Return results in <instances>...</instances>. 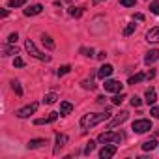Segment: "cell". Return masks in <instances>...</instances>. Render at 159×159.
Wrapping results in <instances>:
<instances>
[{
    "instance_id": "9a60e30c",
    "label": "cell",
    "mask_w": 159,
    "mask_h": 159,
    "mask_svg": "<svg viewBox=\"0 0 159 159\" xmlns=\"http://www.w3.org/2000/svg\"><path fill=\"white\" fill-rule=\"evenodd\" d=\"M67 142V137L62 135V133H56V146H54V153H58V150Z\"/></svg>"
},
{
    "instance_id": "8fae6325",
    "label": "cell",
    "mask_w": 159,
    "mask_h": 159,
    "mask_svg": "<svg viewBox=\"0 0 159 159\" xmlns=\"http://www.w3.org/2000/svg\"><path fill=\"white\" fill-rule=\"evenodd\" d=\"M155 60H159V49H152V51H148L146 56H144V62L150 66V64H153Z\"/></svg>"
},
{
    "instance_id": "484cf974",
    "label": "cell",
    "mask_w": 159,
    "mask_h": 159,
    "mask_svg": "<svg viewBox=\"0 0 159 159\" xmlns=\"http://www.w3.org/2000/svg\"><path fill=\"white\" fill-rule=\"evenodd\" d=\"M124 99H125V96H124V92H118V94H116V96L112 98V103H114V105H120V103H122Z\"/></svg>"
},
{
    "instance_id": "9c48e42d",
    "label": "cell",
    "mask_w": 159,
    "mask_h": 159,
    "mask_svg": "<svg viewBox=\"0 0 159 159\" xmlns=\"http://www.w3.org/2000/svg\"><path fill=\"white\" fill-rule=\"evenodd\" d=\"M112 71H114V67H112L111 64H105V66H101V67H99V71H98V77L105 81L107 77H111V75H112Z\"/></svg>"
},
{
    "instance_id": "4dcf8cb0",
    "label": "cell",
    "mask_w": 159,
    "mask_h": 159,
    "mask_svg": "<svg viewBox=\"0 0 159 159\" xmlns=\"http://www.w3.org/2000/svg\"><path fill=\"white\" fill-rule=\"evenodd\" d=\"M135 32V25H127L125 28H124V36H131Z\"/></svg>"
},
{
    "instance_id": "f546056e",
    "label": "cell",
    "mask_w": 159,
    "mask_h": 159,
    "mask_svg": "<svg viewBox=\"0 0 159 159\" xmlns=\"http://www.w3.org/2000/svg\"><path fill=\"white\" fill-rule=\"evenodd\" d=\"M150 11H152L153 15H159V2H152V4H150Z\"/></svg>"
},
{
    "instance_id": "e0dca14e",
    "label": "cell",
    "mask_w": 159,
    "mask_h": 159,
    "mask_svg": "<svg viewBox=\"0 0 159 159\" xmlns=\"http://www.w3.org/2000/svg\"><path fill=\"white\" fill-rule=\"evenodd\" d=\"M41 43L47 47V49H54V41L49 34H41Z\"/></svg>"
},
{
    "instance_id": "60d3db41",
    "label": "cell",
    "mask_w": 159,
    "mask_h": 159,
    "mask_svg": "<svg viewBox=\"0 0 159 159\" xmlns=\"http://www.w3.org/2000/svg\"><path fill=\"white\" fill-rule=\"evenodd\" d=\"M94 2H101V0H94Z\"/></svg>"
},
{
    "instance_id": "ab89813d",
    "label": "cell",
    "mask_w": 159,
    "mask_h": 159,
    "mask_svg": "<svg viewBox=\"0 0 159 159\" xmlns=\"http://www.w3.org/2000/svg\"><path fill=\"white\" fill-rule=\"evenodd\" d=\"M153 75H155V71H153V69H150V71H148V79H153Z\"/></svg>"
},
{
    "instance_id": "e575fe53",
    "label": "cell",
    "mask_w": 159,
    "mask_h": 159,
    "mask_svg": "<svg viewBox=\"0 0 159 159\" xmlns=\"http://www.w3.org/2000/svg\"><path fill=\"white\" fill-rule=\"evenodd\" d=\"M19 39V36H17V32H13V34H10V38H8V43H15Z\"/></svg>"
},
{
    "instance_id": "603a6c76",
    "label": "cell",
    "mask_w": 159,
    "mask_h": 159,
    "mask_svg": "<svg viewBox=\"0 0 159 159\" xmlns=\"http://www.w3.org/2000/svg\"><path fill=\"white\" fill-rule=\"evenodd\" d=\"M84 13V8H69V15L71 17H81Z\"/></svg>"
},
{
    "instance_id": "836d02e7",
    "label": "cell",
    "mask_w": 159,
    "mask_h": 159,
    "mask_svg": "<svg viewBox=\"0 0 159 159\" xmlns=\"http://www.w3.org/2000/svg\"><path fill=\"white\" fill-rule=\"evenodd\" d=\"M140 103H142V101H140V98H137V96H133V98H131V105H133V107H140Z\"/></svg>"
},
{
    "instance_id": "d4e9b609",
    "label": "cell",
    "mask_w": 159,
    "mask_h": 159,
    "mask_svg": "<svg viewBox=\"0 0 159 159\" xmlns=\"http://www.w3.org/2000/svg\"><path fill=\"white\" fill-rule=\"evenodd\" d=\"M25 4H26V0H10V2H8L10 8H21Z\"/></svg>"
},
{
    "instance_id": "4fadbf2b",
    "label": "cell",
    "mask_w": 159,
    "mask_h": 159,
    "mask_svg": "<svg viewBox=\"0 0 159 159\" xmlns=\"http://www.w3.org/2000/svg\"><path fill=\"white\" fill-rule=\"evenodd\" d=\"M56 118H58V112H51V114H49L47 118H38V120H36L34 124H36V125H43V124H52V122H54Z\"/></svg>"
},
{
    "instance_id": "74e56055",
    "label": "cell",
    "mask_w": 159,
    "mask_h": 159,
    "mask_svg": "<svg viewBox=\"0 0 159 159\" xmlns=\"http://www.w3.org/2000/svg\"><path fill=\"white\" fill-rule=\"evenodd\" d=\"M135 19H137V21H144V15H142V13H135Z\"/></svg>"
},
{
    "instance_id": "ffe728a7",
    "label": "cell",
    "mask_w": 159,
    "mask_h": 159,
    "mask_svg": "<svg viewBox=\"0 0 159 159\" xmlns=\"http://www.w3.org/2000/svg\"><path fill=\"white\" fill-rule=\"evenodd\" d=\"M43 144H47V142H45V139H32V140L28 142V148H30V150H34V148L43 146Z\"/></svg>"
},
{
    "instance_id": "7a4b0ae2",
    "label": "cell",
    "mask_w": 159,
    "mask_h": 159,
    "mask_svg": "<svg viewBox=\"0 0 159 159\" xmlns=\"http://www.w3.org/2000/svg\"><path fill=\"white\" fill-rule=\"evenodd\" d=\"M25 47H26V51H28L34 58H38V60H41V62H49V60H51V56H49V54H45V52H41V51L34 45V41H32V39H26V41H25Z\"/></svg>"
},
{
    "instance_id": "7c38bea8",
    "label": "cell",
    "mask_w": 159,
    "mask_h": 159,
    "mask_svg": "<svg viewBox=\"0 0 159 159\" xmlns=\"http://www.w3.org/2000/svg\"><path fill=\"white\" fill-rule=\"evenodd\" d=\"M146 41H148V43H157V41H159V26H153V28L146 34Z\"/></svg>"
},
{
    "instance_id": "52a82bcc",
    "label": "cell",
    "mask_w": 159,
    "mask_h": 159,
    "mask_svg": "<svg viewBox=\"0 0 159 159\" xmlns=\"http://www.w3.org/2000/svg\"><path fill=\"white\" fill-rule=\"evenodd\" d=\"M116 153V146L114 144H105L103 148H101V152H99V157L101 159H109V157H112Z\"/></svg>"
},
{
    "instance_id": "5bb4252c",
    "label": "cell",
    "mask_w": 159,
    "mask_h": 159,
    "mask_svg": "<svg viewBox=\"0 0 159 159\" xmlns=\"http://www.w3.org/2000/svg\"><path fill=\"white\" fill-rule=\"evenodd\" d=\"M19 51H17V47H15V43H11V45H2V56H10V54H17Z\"/></svg>"
},
{
    "instance_id": "d6986e66",
    "label": "cell",
    "mask_w": 159,
    "mask_h": 159,
    "mask_svg": "<svg viewBox=\"0 0 159 159\" xmlns=\"http://www.w3.org/2000/svg\"><path fill=\"white\" fill-rule=\"evenodd\" d=\"M144 79H148V75H144V73H137V75L129 77V84H137V83H142Z\"/></svg>"
},
{
    "instance_id": "8992f818",
    "label": "cell",
    "mask_w": 159,
    "mask_h": 159,
    "mask_svg": "<svg viewBox=\"0 0 159 159\" xmlns=\"http://www.w3.org/2000/svg\"><path fill=\"white\" fill-rule=\"evenodd\" d=\"M36 111H38V103H30V105L19 109V111H17V116H19V118H28V116L34 114Z\"/></svg>"
},
{
    "instance_id": "44dd1931",
    "label": "cell",
    "mask_w": 159,
    "mask_h": 159,
    "mask_svg": "<svg viewBox=\"0 0 159 159\" xmlns=\"http://www.w3.org/2000/svg\"><path fill=\"white\" fill-rule=\"evenodd\" d=\"M157 148V142L152 139V140H146V142H142V150L144 152H152V150H155Z\"/></svg>"
},
{
    "instance_id": "d6a6232c",
    "label": "cell",
    "mask_w": 159,
    "mask_h": 159,
    "mask_svg": "<svg viewBox=\"0 0 159 159\" xmlns=\"http://www.w3.org/2000/svg\"><path fill=\"white\" fill-rule=\"evenodd\" d=\"M69 69H71V66H62V67L58 69V77H60V75H66V73H69Z\"/></svg>"
},
{
    "instance_id": "cb8c5ba5",
    "label": "cell",
    "mask_w": 159,
    "mask_h": 159,
    "mask_svg": "<svg viewBox=\"0 0 159 159\" xmlns=\"http://www.w3.org/2000/svg\"><path fill=\"white\" fill-rule=\"evenodd\" d=\"M11 88L17 96H23V88H21V83L19 81H11Z\"/></svg>"
},
{
    "instance_id": "277c9868",
    "label": "cell",
    "mask_w": 159,
    "mask_h": 159,
    "mask_svg": "<svg viewBox=\"0 0 159 159\" xmlns=\"http://www.w3.org/2000/svg\"><path fill=\"white\" fill-rule=\"evenodd\" d=\"M131 129L135 131V133H146V131H150L152 129V122L150 120H135L133 122V125H131Z\"/></svg>"
},
{
    "instance_id": "ac0fdd59",
    "label": "cell",
    "mask_w": 159,
    "mask_h": 159,
    "mask_svg": "<svg viewBox=\"0 0 159 159\" xmlns=\"http://www.w3.org/2000/svg\"><path fill=\"white\" fill-rule=\"evenodd\" d=\"M155 99H157V94H155V90H153V88L146 90V103H148V105H153V103H155Z\"/></svg>"
},
{
    "instance_id": "f1b7e54d",
    "label": "cell",
    "mask_w": 159,
    "mask_h": 159,
    "mask_svg": "<svg viewBox=\"0 0 159 159\" xmlns=\"http://www.w3.org/2000/svg\"><path fill=\"white\" fill-rule=\"evenodd\" d=\"M83 88H86V90H94L96 84H94V81H88V79H86V81H83Z\"/></svg>"
},
{
    "instance_id": "f35d334b",
    "label": "cell",
    "mask_w": 159,
    "mask_h": 159,
    "mask_svg": "<svg viewBox=\"0 0 159 159\" xmlns=\"http://www.w3.org/2000/svg\"><path fill=\"white\" fill-rule=\"evenodd\" d=\"M105 56H107L105 52H98V58H99V60H105Z\"/></svg>"
},
{
    "instance_id": "2e32d148",
    "label": "cell",
    "mask_w": 159,
    "mask_h": 159,
    "mask_svg": "<svg viewBox=\"0 0 159 159\" xmlns=\"http://www.w3.org/2000/svg\"><path fill=\"white\" fill-rule=\"evenodd\" d=\"M71 111H73V105H71L69 101H62V103H60V114H62V116H67Z\"/></svg>"
},
{
    "instance_id": "d590c367",
    "label": "cell",
    "mask_w": 159,
    "mask_h": 159,
    "mask_svg": "<svg viewBox=\"0 0 159 159\" xmlns=\"http://www.w3.org/2000/svg\"><path fill=\"white\" fill-rule=\"evenodd\" d=\"M81 52H83L84 56H94V51H92V49H84V47H83V49H81Z\"/></svg>"
},
{
    "instance_id": "4316f807",
    "label": "cell",
    "mask_w": 159,
    "mask_h": 159,
    "mask_svg": "<svg viewBox=\"0 0 159 159\" xmlns=\"http://www.w3.org/2000/svg\"><path fill=\"white\" fill-rule=\"evenodd\" d=\"M94 150H96V142H94V140H90V142L86 144V148H84V153H86V155H90Z\"/></svg>"
},
{
    "instance_id": "8d00e7d4",
    "label": "cell",
    "mask_w": 159,
    "mask_h": 159,
    "mask_svg": "<svg viewBox=\"0 0 159 159\" xmlns=\"http://www.w3.org/2000/svg\"><path fill=\"white\" fill-rule=\"evenodd\" d=\"M150 114H153V118H159V107H152V112Z\"/></svg>"
},
{
    "instance_id": "5b68a950",
    "label": "cell",
    "mask_w": 159,
    "mask_h": 159,
    "mask_svg": "<svg viewBox=\"0 0 159 159\" xmlns=\"http://www.w3.org/2000/svg\"><path fill=\"white\" fill-rule=\"evenodd\" d=\"M105 90L107 92H114V94H118V92H122L124 90V84L120 83V81H112V79H111V81H105Z\"/></svg>"
},
{
    "instance_id": "83f0119b",
    "label": "cell",
    "mask_w": 159,
    "mask_h": 159,
    "mask_svg": "<svg viewBox=\"0 0 159 159\" xmlns=\"http://www.w3.org/2000/svg\"><path fill=\"white\" fill-rule=\"evenodd\" d=\"M120 4H122V6H125V8H135L137 0H120Z\"/></svg>"
},
{
    "instance_id": "3957f363",
    "label": "cell",
    "mask_w": 159,
    "mask_h": 159,
    "mask_svg": "<svg viewBox=\"0 0 159 159\" xmlns=\"http://www.w3.org/2000/svg\"><path fill=\"white\" fill-rule=\"evenodd\" d=\"M122 140V133H114V131H105L98 137V142L101 144H112V142H120Z\"/></svg>"
},
{
    "instance_id": "7402d4cb",
    "label": "cell",
    "mask_w": 159,
    "mask_h": 159,
    "mask_svg": "<svg viewBox=\"0 0 159 159\" xmlns=\"http://www.w3.org/2000/svg\"><path fill=\"white\" fill-rule=\"evenodd\" d=\"M56 99H58V96H56L54 92H51V94H47V96L43 98V103H47V105H52V103H56Z\"/></svg>"
},
{
    "instance_id": "1f68e13d",
    "label": "cell",
    "mask_w": 159,
    "mask_h": 159,
    "mask_svg": "<svg viewBox=\"0 0 159 159\" xmlns=\"http://www.w3.org/2000/svg\"><path fill=\"white\" fill-rule=\"evenodd\" d=\"M13 66H15V67H23V66H25V60H23V58H19V56H15Z\"/></svg>"
},
{
    "instance_id": "6da1fadb",
    "label": "cell",
    "mask_w": 159,
    "mask_h": 159,
    "mask_svg": "<svg viewBox=\"0 0 159 159\" xmlns=\"http://www.w3.org/2000/svg\"><path fill=\"white\" fill-rule=\"evenodd\" d=\"M109 118H111V112H90V114H84L81 118V127L90 129V127H94V125H98Z\"/></svg>"
},
{
    "instance_id": "ba28073f",
    "label": "cell",
    "mask_w": 159,
    "mask_h": 159,
    "mask_svg": "<svg viewBox=\"0 0 159 159\" xmlns=\"http://www.w3.org/2000/svg\"><path fill=\"white\" fill-rule=\"evenodd\" d=\"M127 116H129V112H127V111H122V112H120L116 118H112V122L109 124V127L112 129V127H116V125H122V124L127 120Z\"/></svg>"
},
{
    "instance_id": "30bf717a",
    "label": "cell",
    "mask_w": 159,
    "mask_h": 159,
    "mask_svg": "<svg viewBox=\"0 0 159 159\" xmlns=\"http://www.w3.org/2000/svg\"><path fill=\"white\" fill-rule=\"evenodd\" d=\"M41 11H43V6L41 4H34V6H28L25 10V15L26 17H34V15H39Z\"/></svg>"
}]
</instances>
